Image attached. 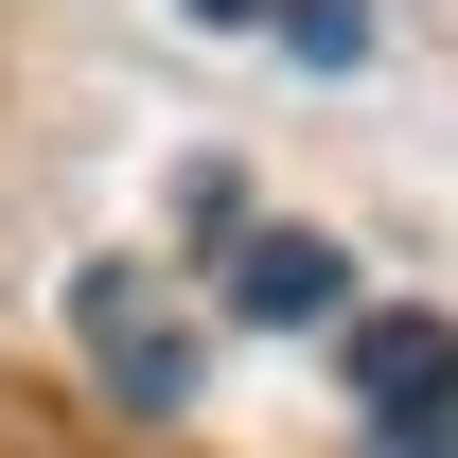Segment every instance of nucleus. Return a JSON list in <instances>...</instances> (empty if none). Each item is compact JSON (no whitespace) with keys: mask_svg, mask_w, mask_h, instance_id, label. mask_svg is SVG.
Returning a JSON list of instances; mask_svg holds the SVG:
<instances>
[{"mask_svg":"<svg viewBox=\"0 0 458 458\" xmlns=\"http://www.w3.org/2000/svg\"><path fill=\"white\" fill-rule=\"evenodd\" d=\"M71 335H89L106 405H141V423H176V405H194V318H176L141 265H89V283H71Z\"/></svg>","mask_w":458,"mask_h":458,"instance_id":"nucleus-1","label":"nucleus"},{"mask_svg":"<svg viewBox=\"0 0 458 458\" xmlns=\"http://www.w3.org/2000/svg\"><path fill=\"white\" fill-rule=\"evenodd\" d=\"M352 388H370V423H458V335L423 300H388V318L352 335Z\"/></svg>","mask_w":458,"mask_h":458,"instance_id":"nucleus-2","label":"nucleus"},{"mask_svg":"<svg viewBox=\"0 0 458 458\" xmlns=\"http://www.w3.org/2000/svg\"><path fill=\"white\" fill-rule=\"evenodd\" d=\"M229 300H247L265 335H318V318L352 300V265L318 247V229H247V247H229Z\"/></svg>","mask_w":458,"mask_h":458,"instance_id":"nucleus-3","label":"nucleus"},{"mask_svg":"<svg viewBox=\"0 0 458 458\" xmlns=\"http://www.w3.org/2000/svg\"><path fill=\"white\" fill-rule=\"evenodd\" d=\"M283 54L300 71H370V0H283Z\"/></svg>","mask_w":458,"mask_h":458,"instance_id":"nucleus-4","label":"nucleus"},{"mask_svg":"<svg viewBox=\"0 0 458 458\" xmlns=\"http://www.w3.org/2000/svg\"><path fill=\"white\" fill-rule=\"evenodd\" d=\"M370 458H458V423H388V441H370Z\"/></svg>","mask_w":458,"mask_h":458,"instance_id":"nucleus-5","label":"nucleus"},{"mask_svg":"<svg viewBox=\"0 0 458 458\" xmlns=\"http://www.w3.org/2000/svg\"><path fill=\"white\" fill-rule=\"evenodd\" d=\"M194 18H283V0H194Z\"/></svg>","mask_w":458,"mask_h":458,"instance_id":"nucleus-6","label":"nucleus"}]
</instances>
